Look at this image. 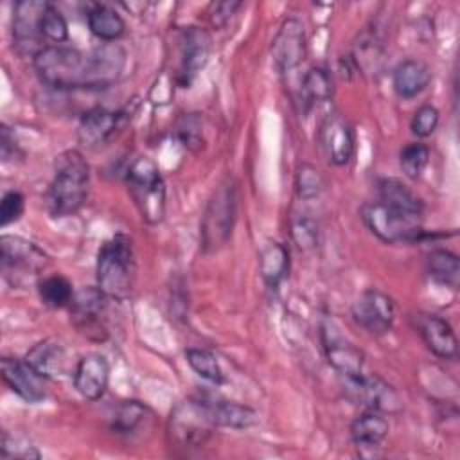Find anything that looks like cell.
Instances as JSON below:
<instances>
[{"mask_svg": "<svg viewBox=\"0 0 460 460\" xmlns=\"http://www.w3.org/2000/svg\"><path fill=\"white\" fill-rule=\"evenodd\" d=\"M97 288L110 300H124L131 295L135 280L133 243L128 235L117 234L108 239L97 255Z\"/></svg>", "mask_w": 460, "mask_h": 460, "instance_id": "3957f363", "label": "cell"}, {"mask_svg": "<svg viewBox=\"0 0 460 460\" xmlns=\"http://www.w3.org/2000/svg\"><path fill=\"white\" fill-rule=\"evenodd\" d=\"M86 20H88V27H90L92 34L106 43L119 40L126 29L122 16L115 9H111L110 5H104V4H95L88 11Z\"/></svg>", "mask_w": 460, "mask_h": 460, "instance_id": "484cf974", "label": "cell"}, {"mask_svg": "<svg viewBox=\"0 0 460 460\" xmlns=\"http://www.w3.org/2000/svg\"><path fill=\"white\" fill-rule=\"evenodd\" d=\"M352 318L370 334H385L392 329L395 304L386 293L379 289H367L354 300Z\"/></svg>", "mask_w": 460, "mask_h": 460, "instance_id": "7c38bea8", "label": "cell"}, {"mask_svg": "<svg viewBox=\"0 0 460 460\" xmlns=\"http://www.w3.org/2000/svg\"><path fill=\"white\" fill-rule=\"evenodd\" d=\"M332 95V79L331 74L323 66H313L302 79L300 97L305 108L314 106L318 102L329 101Z\"/></svg>", "mask_w": 460, "mask_h": 460, "instance_id": "f1b7e54d", "label": "cell"}, {"mask_svg": "<svg viewBox=\"0 0 460 460\" xmlns=\"http://www.w3.org/2000/svg\"><path fill=\"white\" fill-rule=\"evenodd\" d=\"M318 142L329 162L345 165L354 151V135L349 120L338 111L329 113L320 126Z\"/></svg>", "mask_w": 460, "mask_h": 460, "instance_id": "9a60e30c", "label": "cell"}, {"mask_svg": "<svg viewBox=\"0 0 460 460\" xmlns=\"http://www.w3.org/2000/svg\"><path fill=\"white\" fill-rule=\"evenodd\" d=\"M178 135L183 142V146L194 149V147H199V137H201V131H199V119L194 117V115H185L180 124H178Z\"/></svg>", "mask_w": 460, "mask_h": 460, "instance_id": "60d3db41", "label": "cell"}, {"mask_svg": "<svg viewBox=\"0 0 460 460\" xmlns=\"http://www.w3.org/2000/svg\"><path fill=\"white\" fill-rule=\"evenodd\" d=\"M119 120L120 113L117 111H110L106 108H92L81 117L77 138L86 147L102 146L115 133Z\"/></svg>", "mask_w": 460, "mask_h": 460, "instance_id": "44dd1931", "label": "cell"}, {"mask_svg": "<svg viewBox=\"0 0 460 460\" xmlns=\"http://www.w3.org/2000/svg\"><path fill=\"white\" fill-rule=\"evenodd\" d=\"M4 383L23 401L40 402L45 399L43 379L25 359L2 358Z\"/></svg>", "mask_w": 460, "mask_h": 460, "instance_id": "2e32d148", "label": "cell"}, {"mask_svg": "<svg viewBox=\"0 0 460 460\" xmlns=\"http://www.w3.org/2000/svg\"><path fill=\"white\" fill-rule=\"evenodd\" d=\"M108 296L99 288H83L74 293L70 302V316L75 329L90 340H104L108 334L106 313Z\"/></svg>", "mask_w": 460, "mask_h": 460, "instance_id": "9c48e42d", "label": "cell"}, {"mask_svg": "<svg viewBox=\"0 0 460 460\" xmlns=\"http://www.w3.org/2000/svg\"><path fill=\"white\" fill-rule=\"evenodd\" d=\"M388 435V420L374 410L361 413L350 424V437L358 447L372 449L377 447Z\"/></svg>", "mask_w": 460, "mask_h": 460, "instance_id": "603a6c76", "label": "cell"}, {"mask_svg": "<svg viewBox=\"0 0 460 460\" xmlns=\"http://www.w3.org/2000/svg\"><path fill=\"white\" fill-rule=\"evenodd\" d=\"M428 160H429V149L426 144H420V142L408 144L399 155L401 169L411 180H417L422 174V171L428 165Z\"/></svg>", "mask_w": 460, "mask_h": 460, "instance_id": "836d02e7", "label": "cell"}, {"mask_svg": "<svg viewBox=\"0 0 460 460\" xmlns=\"http://www.w3.org/2000/svg\"><path fill=\"white\" fill-rule=\"evenodd\" d=\"M322 341L329 365L340 376L349 379L363 374V352L349 338H345L331 320L322 323Z\"/></svg>", "mask_w": 460, "mask_h": 460, "instance_id": "8fae6325", "label": "cell"}, {"mask_svg": "<svg viewBox=\"0 0 460 460\" xmlns=\"http://www.w3.org/2000/svg\"><path fill=\"white\" fill-rule=\"evenodd\" d=\"M438 126V110L431 104H422L415 113H413V119H411V131L413 135L424 138V137H429Z\"/></svg>", "mask_w": 460, "mask_h": 460, "instance_id": "8d00e7d4", "label": "cell"}, {"mask_svg": "<svg viewBox=\"0 0 460 460\" xmlns=\"http://www.w3.org/2000/svg\"><path fill=\"white\" fill-rule=\"evenodd\" d=\"M237 183L225 178L214 190L201 217V246L205 252H217L232 237L237 219Z\"/></svg>", "mask_w": 460, "mask_h": 460, "instance_id": "277c9868", "label": "cell"}, {"mask_svg": "<svg viewBox=\"0 0 460 460\" xmlns=\"http://www.w3.org/2000/svg\"><path fill=\"white\" fill-rule=\"evenodd\" d=\"M185 359L189 363V367L203 379L214 383V385H219L223 383V370L219 367V361L216 359V356L207 350V349H198V347H192V349H187L185 350Z\"/></svg>", "mask_w": 460, "mask_h": 460, "instance_id": "1f68e13d", "label": "cell"}, {"mask_svg": "<svg viewBox=\"0 0 460 460\" xmlns=\"http://www.w3.org/2000/svg\"><path fill=\"white\" fill-rule=\"evenodd\" d=\"M426 270H428V275L437 284H442V286H447V288H453V289L458 286L460 261L453 252L442 250V248L433 250L428 255Z\"/></svg>", "mask_w": 460, "mask_h": 460, "instance_id": "83f0119b", "label": "cell"}, {"mask_svg": "<svg viewBox=\"0 0 460 460\" xmlns=\"http://www.w3.org/2000/svg\"><path fill=\"white\" fill-rule=\"evenodd\" d=\"M40 34L43 40L52 41L56 45L68 38V25L65 16L49 2L40 18Z\"/></svg>", "mask_w": 460, "mask_h": 460, "instance_id": "d6a6232c", "label": "cell"}, {"mask_svg": "<svg viewBox=\"0 0 460 460\" xmlns=\"http://www.w3.org/2000/svg\"><path fill=\"white\" fill-rule=\"evenodd\" d=\"M14 137L11 135L9 128L4 124L0 129V153H2V160L7 162L11 158V155H14Z\"/></svg>", "mask_w": 460, "mask_h": 460, "instance_id": "b9f144b4", "label": "cell"}, {"mask_svg": "<svg viewBox=\"0 0 460 460\" xmlns=\"http://www.w3.org/2000/svg\"><path fill=\"white\" fill-rule=\"evenodd\" d=\"M23 207H25V199H23L22 192L7 190L2 198V203H0V223H2V226H7V225L18 221L20 216L23 214Z\"/></svg>", "mask_w": 460, "mask_h": 460, "instance_id": "74e56055", "label": "cell"}, {"mask_svg": "<svg viewBox=\"0 0 460 460\" xmlns=\"http://www.w3.org/2000/svg\"><path fill=\"white\" fill-rule=\"evenodd\" d=\"M32 65L40 79L56 90L106 88L124 70L126 52L117 43H102L90 52L63 45H45Z\"/></svg>", "mask_w": 460, "mask_h": 460, "instance_id": "6da1fadb", "label": "cell"}, {"mask_svg": "<svg viewBox=\"0 0 460 460\" xmlns=\"http://www.w3.org/2000/svg\"><path fill=\"white\" fill-rule=\"evenodd\" d=\"M90 167L77 149L61 153L56 160V172L47 190V208L54 217L75 214L88 196Z\"/></svg>", "mask_w": 460, "mask_h": 460, "instance_id": "7a4b0ae2", "label": "cell"}, {"mask_svg": "<svg viewBox=\"0 0 460 460\" xmlns=\"http://www.w3.org/2000/svg\"><path fill=\"white\" fill-rule=\"evenodd\" d=\"M289 268V253L280 243H268L259 253V273L270 289H277Z\"/></svg>", "mask_w": 460, "mask_h": 460, "instance_id": "d4e9b609", "label": "cell"}, {"mask_svg": "<svg viewBox=\"0 0 460 460\" xmlns=\"http://www.w3.org/2000/svg\"><path fill=\"white\" fill-rule=\"evenodd\" d=\"M345 390L354 402L365 406L367 410L379 413H397L402 408L401 397L394 386L376 374H359L358 377L345 379Z\"/></svg>", "mask_w": 460, "mask_h": 460, "instance_id": "30bf717a", "label": "cell"}, {"mask_svg": "<svg viewBox=\"0 0 460 460\" xmlns=\"http://www.w3.org/2000/svg\"><path fill=\"white\" fill-rule=\"evenodd\" d=\"M25 361L45 379H56L66 372L68 358L65 345L56 338L38 341L27 354Z\"/></svg>", "mask_w": 460, "mask_h": 460, "instance_id": "ffe728a7", "label": "cell"}, {"mask_svg": "<svg viewBox=\"0 0 460 460\" xmlns=\"http://www.w3.org/2000/svg\"><path fill=\"white\" fill-rule=\"evenodd\" d=\"M361 217L368 230L383 243H413L424 235L420 217L390 208L381 201L365 203Z\"/></svg>", "mask_w": 460, "mask_h": 460, "instance_id": "52a82bcc", "label": "cell"}, {"mask_svg": "<svg viewBox=\"0 0 460 460\" xmlns=\"http://www.w3.org/2000/svg\"><path fill=\"white\" fill-rule=\"evenodd\" d=\"M2 273L13 286H25L47 264V253L18 235H2Z\"/></svg>", "mask_w": 460, "mask_h": 460, "instance_id": "ba28073f", "label": "cell"}, {"mask_svg": "<svg viewBox=\"0 0 460 460\" xmlns=\"http://www.w3.org/2000/svg\"><path fill=\"white\" fill-rule=\"evenodd\" d=\"M126 183L142 219L160 223L165 214V183L158 165L147 156L137 158L126 172Z\"/></svg>", "mask_w": 460, "mask_h": 460, "instance_id": "5b68a950", "label": "cell"}, {"mask_svg": "<svg viewBox=\"0 0 460 460\" xmlns=\"http://www.w3.org/2000/svg\"><path fill=\"white\" fill-rule=\"evenodd\" d=\"M0 455L4 458H29V460L40 458V453L36 451L34 446L22 444L14 437L7 435L5 431L2 433V440H0Z\"/></svg>", "mask_w": 460, "mask_h": 460, "instance_id": "f35d334b", "label": "cell"}, {"mask_svg": "<svg viewBox=\"0 0 460 460\" xmlns=\"http://www.w3.org/2000/svg\"><path fill=\"white\" fill-rule=\"evenodd\" d=\"M110 381V365L101 354L83 356L74 370V386L88 401H97L104 395Z\"/></svg>", "mask_w": 460, "mask_h": 460, "instance_id": "ac0fdd59", "label": "cell"}, {"mask_svg": "<svg viewBox=\"0 0 460 460\" xmlns=\"http://www.w3.org/2000/svg\"><path fill=\"white\" fill-rule=\"evenodd\" d=\"M275 68L284 74L296 68L305 58V29L300 20L286 18L271 41Z\"/></svg>", "mask_w": 460, "mask_h": 460, "instance_id": "4fadbf2b", "label": "cell"}, {"mask_svg": "<svg viewBox=\"0 0 460 460\" xmlns=\"http://www.w3.org/2000/svg\"><path fill=\"white\" fill-rule=\"evenodd\" d=\"M149 413L147 406L138 401H124L113 413L111 419V429L117 435H129L133 433Z\"/></svg>", "mask_w": 460, "mask_h": 460, "instance_id": "4dcf8cb0", "label": "cell"}, {"mask_svg": "<svg viewBox=\"0 0 460 460\" xmlns=\"http://www.w3.org/2000/svg\"><path fill=\"white\" fill-rule=\"evenodd\" d=\"M243 4L237 0H223V2H212L208 5V22L212 27L221 29L228 23V20L235 14V11L241 7Z\"/></svg>", "mask_w": 460, "mask_h": 460, "instance_id": "ab89813d", "label": "cell"}, {"mask_svg": "<svg viewBox=\"0 0 460 460\" xmlns=\"http://www.w3.org/2000/svg\"><path fill=\"white\" fill-rule=\"evenodd\" d=\"M291 237L300 250H311L318 244V226L307 216H298L291 221Z\"/></svg>", "mask_w": 460, "mask_h": 460, "instance_id": "d590c367", "label": "cell"}, {"mask_svg": "<svg viewBox=\"0 0 460 460\" xmlns=\"http://www.w3.org/2000/svg\"><path fill=\"white\" fill-rule=\"evenodd\" d=\"M38 293H40L41 302L52 309L68 305L74 298L72 284L63 275H50V277L40 280Z\"/></svg>", "mask_w": 460, "mask_h": 460, "instance_id": "f546056e", "label": "cell"}, {"mask_svg": "<svg viewBox=\"0 0 460 460\" xmlns=\"http://www.w3.org/2000/svg\"><path fill=\"white\" fill-rule=\"evenodd\" d=\"M429 81H431V70L420 59H406L399 63L392 77L395 93L406 99L420 93L429 84Z\"/></svg>", "mask_w": 460, "mask_h": 460, "instance_id": "7402d4cb", "label": "cell"}, {"mask_svg": "<svg viewBox=\"0 0 460 460\" xmlns=\"http://www.w3.org/2000/svg\"><path fill=\"white\" fill-rule=\"evenodd\" d=\"M296 194L300 199H313L320 196L323 189V178L320 171L311 164H302L296 172Z\"/></svg>", "mask_w": 460, "mask_h": 460, "instance_id": "e575fe53", "label": "cell"}, {"mask_svg": "<svg viewBox=\"0 0 460 460\" xmlns=\"http://www.w3.org/2000/svg\"><path fill=\"white\" fill-rule=\"evenodd\" d=\"M214 428L217 426L208 399H185L172 408L169 417V437L183 447L205 444Z\"/></svg>", "mask_w": 460, "mask_h": 460, "instance_id": "8992f818", "label": "cell"}, {"mask_svg": "<svg viewBox=\"0 0 460 460\" xmlns=\"http://www.w3.org/2000/svg\"><path fill=\"white\" fill-rule=\"evenodd\" d=\"M417 331L422 338V341L426 343V347L438 358L442 359H453L456 358V350H458V343H456V336L451 329V325L437 316V314H419L417 316Z\"/></svg>", "mask_w": 460, "mask_h": 460, "instance_id": "d6986e66", "label": "cell"}, {"mask_svg": "<svg viewBox=\"0 0 460 460\" xmlns=\"http://www.w3.org/2000/svg\"><path fill=\"white\" fill-rule=\"evenodd\" d=\"M210 54V36L199 27H189L181 36V65L178 81L189 86L205 68Z\"/></svg>", "mask_w": 460, "mask_h": 460, "instance_id": "e0dca14e", "label": "cell"}, {"mask_svg": "<svg viewBox=\"0 0 460 460\" xmlns=\"http://www.w3.org/2000/svg\"><path fill=\"white\" fill-rule=\"evenodd\" d=\"M208 404L216 426L244 429L257 422V413L250 406L223 399H208Z\"/></svg>", "mask_w": 460, "mask_h": 460, "instance_id": "4316f807", "label": "cell"}, {"mask_svg": "<svg viewBox=\"0 0 460 460\" xmlns=\"http://www.w3.org/2000/svg\"><path fill=\"white\" fill-rule=\"evenodd\" d=\"M379 201L399 212L422 217V201L395 178H385L379 181Z\"/></svg>", "mask_w": 460, "mask_h": 460, "instance_id": "cb8c5ba5", "label": "cell"}, {"mask_svg": "<svg viewBox=\"0 0 460 460\" xmlns=\"http://www.w3.org/2000/svg\"><path fill=\"white\" fill-rule=\"evenodd\" d=\"M47 2L38 0H23L14 4L13 11V38L16 43V49L22 54L36 56L45 45H41V34H40V18L45 9Z\"/></svg>", "mask_w": 460, "mask_h": 460, "instance_id": "5bb4252c", "label": "cell"}]
</instances>
